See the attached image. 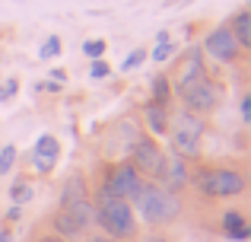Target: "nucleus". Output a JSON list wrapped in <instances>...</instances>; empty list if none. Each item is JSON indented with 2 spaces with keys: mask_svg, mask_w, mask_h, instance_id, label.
<instances>
[{
  "mask_svg": "<svg viewBox=\"0 0 251 242\" xmlns=\"http://www.w3.org/2000/svg\"><path fill=\"white\" fill-rule=\"evenodd\" d=\"M143 182V175L130 166L127 160H118L111 166H105V175H102V185H99L96 194H111V198H124L130 201V194L137 191V185Z\"/></svg>",
  "mask_w": 251,
  "mask_h": 242,
  "instance_id": "obj_6",
  "label": "nucleus"
},
{
  "mask_svg": "<svg viewBox=\"0 0 251 242\" xmlns=\"http://www.w3.org/2000/svg\"><path fill=\"white\" fill-rule=\"evenodd\" d=\"M48 77H51L54 83H64V80H67V70H61V67H51V70H48Z\"/></svg>",
  "mask_w": 251,
  "mask_h": 242,
  "instance_id": "obj_28",
  "label": "nucleus"
},
{
  "mask_svg": "<svg viewBox=\"0 0 251 242\" xmlns=\"http://www.w3.org/2000/svg\"><path fill=\"white\" fill-rule=\"evenodd\" d=\"M203 134H207V121L203 115H194L188 108H178L175 115H169V153L181 156V160H201V147H203Z\"/></svg>",
  "mask_w": 251,
  "mask_h": 242,
  "instance_id": "obj_4",
  "label": "nucleus"
},
{
  "mask_svg": "<svg viewBox=\"0 0 251 242\" xmlns=\"http://www.w3.org/2000/svg\"><path fill=\"white\" fill-rule=\"evenodd\" d=\"M92 214H96V226L102 236H111L118 242H134L140 236V220H137L130 201L111 198V194H96Z\"/></svg>",
  "mask_w": 251,
  "mask_h": 242,
  "instance_id": "obj_2",
  "label": "nucleus"
},
{
  "mask_svg": "<svg viewBox=\"0 0 251 242\" xmlns=\"http://www.w3.org/2000/svg\"><path fill=\"white\" fill-rule=\"evenodd\" d=\"M169 108L166 106H156L153 99H147L143 102V121H147V131H150V137H166V131H169Z\"/></svg>",
  "mask_w": 251,
  "mask_h": 242,
  "instance_id": "obj_15",
  "label": "nucleus"
},
{
  "mask_svg": "<svg viewBox=\"0 0 251 242\" xmlns=\"http://www.w3.org/2000/svg\"><path fill=\"white\" fill-rule=\"evenodd\" d=\"M153 182H159V185L166 188V191H172V194H181L184 188H188V182H191L188 160H181V156H175V153H166Z\"/></svg>",
  "mask_w": 251,
  "mask_h": 242,
  "instance_id": "obj_9",
  "label": "nucleus"
},
{
  "mask_svg": "<svg viewBox=\"0 0 251 242\" xmlns=\"http://www.w3.org/2000/svg\"><path fill=\"white\" fill-rule=\"evenodd\" d=\"M51 236H57V239H64V242H74V239H83L86 230L76 223V217H74L70 211L57 207L54 217H51Z\"/></svg>",
  "mask_w": 251,
  "mask_h": 242,
  "instance_id": "obj_12",
  "label": "nucleus"
},
{
  "mask_svg": "<svg viewBox=\"0 0 251 242\" xmlns=\"http://www.w3.org/2000/svg\"><path fill=\"white\" fill-rule=\"evenodd\" d=\"M32 194H35V188H32L25 179H16V182H13V188H10V201H13V204H19V207L29 204Z\"/></svg>",
  "mask_w": 251,
  "mask_h": 242,
  "instance_id": "obj_19",
  "label": "nucleus"
},
{
  "mask_svg": "<svg viewBox=\"0 0 251 242\" xmlns=\"http://www.w3.org/2000/svg\"><path fill=\"white\" fill-rule=\"evenodd\" d=\"M239 112H242V121L251 124V93L242 96V102H239Z\"/></svg>",
  "mask_w": 251,
  "mask_h": 242,
  "instance_id": "obj_27",
  "label": "nucleus"
},
{
  "mask_svg": "<svg viewBox=\"0 0 251 242\" xmlns=\"http://www.w3.org/2000/svg\"><path fill=\"white\" fill-rule=\"evenodd\" d=\"M143 242H172V239H166V236H147Z\"/></svg>",
  "mask_w": 251,
  "mask_h": 242,
  "instance_id": "obj_32",
  "label": "nucleus"
},
{
  "mask_svg": "<svg viewBox=\"0 0 251 242\" xmlns=\"http://www.w3.org/2000/svg\"><path fill=\"white\" fill-rule=\"evenodd\" d=\"M147 61V48H137V51H130L127 57L121 61V70L127 74V70H134V67H140V64Z\"/></svg>",
  "mask_w": 251,
  "mask_h": 242,
  "instance_id": "obj_24",
  "label": "nucleus"
},
{
  "mask_svg": "<svg viewBox=\"0 0 251 242\" xmlns=\"http://www.w3.org/2000/svg\"><path fill=\"white\" fill-rule=\"evenodd\" d=\"M175 51H178V45H175V42L169 38V42H159V45H156L153 51H147V54L153 57L156 64H166V61H172V57H175Z\"/></svg>",
  "mask_w": 251,
  "mask_h": 242,
  "instance_id": "obj_21",
  "label": "nucleus"
},
{
  "mask_svg": "<svg viewBox=\"0 0 251 242\" xmlns=\"http://www.w3.org/2000/svg\"><path fill=\"white\" fill-rule=\"evenodd\" d=\"M64 211H70V214H74V217H76V223H80L86 233H89L92 226H96V214H92V198H89V201H76L74 207H64Z\"/></svg>",
  "mask_w": 251,
  "mask_h": 242,
  "instance_id": "obj_18",
  "label": "nucleus"
},
{
  "mask_svg": "<svg viewBox=\"0 0 251 242\" xmlns=\"http://www.w3.org/2000/svg\"><path fill=\"white\" fill-rule=\"evenodd\" d=\"M201 51H203V54H210L213 61H220V64H235V61L242 57L239 45H235L232 32H229L226 26H216V29H210L207 35H203Z\"/></svg>",
  "mask_w": 251,
  "mask_h": 242,
  "instance_id": "obj_8",
  "label": "nucleus"
},
{
  "mask_svg": "<svg viewBox=\"0 0 251 242\" xmlns=\"http://www.w3.org/2000/svg\"><path fill=\"white\" fill-rule=\"evenodd\" d=\"M130 207H134L137 220L147 226H169L181 217V198L166 191L153 179H143L137 185V191L130 194Z\"/></svg>",
  "mask_w": 251,
  "mask_h": 242,
  "instance_id": "obj_1",
  "label": "nucleus"
},
{
  "mask_svg": "<svg viewBox=\"0 0 251 242\" xmlns=\"http://www.w3.org/2000/svg\"><path fill=\"white\" fill-rule=\"evenodd\" d=\"M57 201H61V207H74L76 201H89V182H86L80 172L70 175V179L61 185V198Z\"/></svg>",
  "mask_w": 251,
  "mask_h": 242,
  "instance_id": "obj_16",
  "label": "nucleus"
},
{
  "mask_svg": "<svg viewBox=\"0 0 251 242\" xmlns=\"http://www.w3.org/2000/svg\"><path fill=\"white\" fill-rule=\"evenodd\" d=\"M89 77H92V80H108V77H111L108 61H105V57H102V61H92L89 64Z\"/></svg>",
  "mask_w": 251,
  "mask_h": 242,
  "instance_id": "obj_25",
  "label": "nucleus"
},
{
  "mask_svg": "<svg viewBox=\"0 0 251 242\" xmlns=\"http://www.w3.org/2000/svg\"><path fill=\"white\" fill-rule=\"evenodd\" d=\"M57 156H61V143H57L54 134H42L32 147V162H35L38 175H48L51 169L57 166Z\"/></svg>",
  "mask_w": 251,
  "mask_h": 242,
  "instance_id": "obj_10",
  "label": "nucleus"
},
{
  "mask_svg": "<svg viewBox=\"0 0 251 242\" xmlns=\"http://www.w3.org/2000/svg\"><path fill=\"white\" fill-rule=\"evenodd\" d=\"M0 242H13V236H10V230H6V226H0Z\"/></svg>",
  "mask_w": 251,
  "mask_h": 242,
  "instance_id": "obj_31",
  "label": "nucleus"
},
{
  "mask_svg": "<svg viewBox=\"0 0 251 242\" xmlns=\"http://www.w3.org/2000/svg\"><path fill=\"white\" fill-rule=\"evenodd\" d=\"M226 29L232 32V38H235V45H239L242 54H248L251 51V10L248 6H242L239 13H232V19L226 23Z\"/></svg>",
  "mask_w": 251,
  "mask_h": 242,
  "instance_id": "obj_14",
  "label": "nucleus"
},
{
  "mask_svg": "<svg viewBox=\"0 0 251 242\" xmlns=\"http://www.w3.org/2000/svg\"><path fill=\"white\" fill-rule=\"evenodd\" d=\"M19 217H23V207H19V204H13L10 211H6V220H10V223H16Z\"/></svg>",
  "mask_w": 251,
  "mask_h": 242,
  "instance_id": "obj_29",
  "label": "nucleus"
},
{
  "mask_svg": "<svg viewBox=\"0 0 251 242\" xmlns=\"http://www.w3.org/2000/svg\"><path fill=\"white\" fill-rule=\"evenodd\" d=\"M61 54V35H48L42 42V51H38V57L42 61H48V57H57Z\"/></svg>",
  "mask_w": 251,
  "mask_h": 242,
  "instance_id": "obj_23",
  "label": "nucleus"
},
{
  "mask_svg": "<svg viewBox=\"0 0 251 242\" xmlns=\"http://www.w3.org/2000/svg\"><path fill=\"white\" fill-rule=\"evenodd\" d=\"M220 230H223V236L232 239V242H248L251 239V223L245 220L242 211H226L220 217Z\"/></svg>",
  "mask_w": 251,
  "mask_h": 242,
  "instance_id": "obj_13",
  "label": "nucleus"
},
{
  "mask_svg": "<svg viewBox=\"0 0 251 242\" xmlns=\"http://www.w3.org/2000/svg\"><path fill=\"white\" fill-rule=\"evenodd\" d=\"M162 156H166V150L156 143V137L140 134L134 143H130V160L127 162L143 175V179H156V172H159V166H162Z\"/></svg>",
  "mask_w": 251,
  "mask_h": 242,
  "instance_id": "obj_7",
  "label": "nucleus"
},
{
  "mask_svg": "<svg viewBox=\"0 0 251 242\" xmlns=\"http://www.w3.org/2000/svg\"><path fill=\"white\" fill-rule=\"evenodd\" d=\"M105 48H108V45H105V38H86V42H83V54L89 57V61H102V57H105Z\"/></svg>",
  "mask_w": 251,
  "mask_h": 242,
  "instance_id": "obj_22",
  "label": "nucleus"
},
{
  "mask_svg": "<svg viewBox=\"0 0 251 242\" xmlns=\"http://www.w3.org/2000/svg\"><path fill=\"white\" fill-rule=\"evenodd\" d=\"M201 77H207L203 51H201V45H191V48L184 51V57H181V70H178V80L172 83V89L184 86V83H191V80H201Z\"/></svg>",
  "mask_w": 251,
  "mask_h": 242,
  "instance_id": "obj_11",
  "label": "nucleus"
},
{
  "mask_svg": "<svg viewBox=\"0 0 251 242\" xmlns=\"http://www.w3.org/2000/svg\"><path fill=\"white\" fill-rule=\"evenodd\" d=\"M150 99H153L156 106H166V108H169V102L175 99V89H172V80L166 74H156L153 80H150Z\"/></svg>",
  "mask_w": 251,
  "mask_h": 242,
  "instance_id": "obj_17",
  "label": "nucleus"
},
{
  "mask_svg": "<svg viewBox=\"0 0 251 242\" xmlns=\"http://www.w3.org/2000/svg\"><path fill=\"white\" fill-rule=\"evenodd\" d=\"M188 188H194L201 198L223 201V198H239V194H245L248 179H245V172L235 169V166H197L194 172H191Z\"/></svg>",
  "mask_w": 251,
  "mask_h": 242,
  "instance_id": "obj_3",
  "label": "nucleus"
},
{
  "mask_svg": "<svg viewBox=\"0 0 251 242\" xmlns=\"http://www.w3.org/2000/svg\"><path fill=\"white\" fill-rule=\"evenodd\" d=\"M175 93H178V99H181V108H188V112H194V115H210V112H216L220 102H223V86L216 80H210V77L184 83Z\"/></svg>",
  "mask_w": 251,
  "mask_h": 242,
  "instance_id": "obj_5",
  "label": "nucleus"
},
{
  "mask_svg": "<svg viewBox=\"0 0 251 242\" xmlns=\"http://www.w3.org/2000/svg\"><path fill=\"white\" fill-rule=\"evenodd\" d=\"M83 242H118V239H111V236H102V233H89Z\"/></svg>",
  "mask_w": 251,
  "mask_h": 242,
  "instance_id": "obj_30",
  "label": "nucleus"
},
{
  "mask_svg": "<svg viewBox=\"0 0 251 242\" xmlns=\"http://www.w3.org/2000/svg\"><path fill=\"white\" fill-rule=\"evenodd\" d=\"M16 89H19V83H16V80H6V83H0V102L13 99V96H16Z\"/></svg>",
  "mask_w": 251,
  "mask_h": 242,
  "instance_id": "obj_26",
  "label": "nucleus"
},
{
  "mask_svg": "<svg viewBox=\"0 0 251 242\" xmlns=\"http://www.w3.org/2000/svg\"><path fill=\"white\" fill-rule=\"evenodd\" d=\"M16 156H19V147H16V143H6V147H0V179H3V175L10 172L13 166H16Z\"/></svg>",
  "mask_w": 251,
  "mask_h": 242,
  "instance_id": "obj_20",
  "label": "nucleus"
},
{
  "mask_svg": "<svg viewBox=\"0 0 251 242\" xmlns=\"http://www.w3.org/2000/svg\"><path fill=\"white\" fill-rule=\"evenodd\" d=\"M38 242H64V239H57V236H42Z\"/></svg>",
  "mask_w": 251,
  "mask_h": 242,
  "instance_id": "obj_33",
  "label": "nucleus"
}]
</instances>
